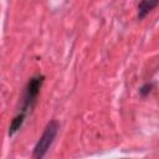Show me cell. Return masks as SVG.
<instances>
[{"label": "cell", "instance_id": "277c9868", "mask_svg": "<svg viewBox=\"0 0 159 159\" xmlns=\"http://www.w3.org/2000/svg\"><path fill=\"white\" fill-rule=\"evenodd\" d=\"M25 118H26V113H25V112H21V113H19V114L12 119V122H11V124H10V128H9V135H14V134L21 128V125H22Z\"/></svg>", "mask_w": 159, "mask_h": 159}, {"label": "cell", "instance_id": "6da1fadb", "mask_svg": "<svg viewBox=\"0 0 159 159\" xmlns=\"http://www.w3.org/2000/svg\"><path fill=\"white\" fill-rule=\"evenodd\" d=\"M58 129H60V125L56 120H51L46 125L42 135L40 137V139L37 140V143L34 148V153H32L34 158L41 159L46 155V153L48 152L50 147L52 145V143H53V140H55V138L58 133Z\"/></svg>", "mask_w": 159, "mask_h": 159}, {"label": "cell", "instance_id": "3957f363", "mask_svg": "<svg viewBox=\"0 0 159 159\" xmlns=\"http://www.w3.org/2000/svg\"><path fill=\"white\" fill-rule=\"evenodd\" d=\"M159 4V0H140L138 5V19H144Z\"/></svg>", "mask_w": 159, "mask_h": 159}, {"label": "cell", "instance_id": "5b68a950", "mask_svg": "<svg viewBox=\"0 0 159 159\" xmlns=\"http://www.w3.org/2000/svg\"><path fill=\"white\" fill-rule=\"evenodd\" d=\"M152 88H153V84H152V83H147V84H144L143 87H140L139 92H140L142 96H147V94L152 91Z\"/></svg>", "mask_w": 159, "mask_h": 159}, {"label": "cell", "instance_id": "7a4b0ae2", "mask_svg": "<svg viewBox=\"0 0 159 159\" xmlns=\"http://www.w3.org/2000/svg\"><path fill=\"white\" fill-rule=\"evenodd\" d=\"M43 76H35L32 77L27 86H26V89H25V97H24V103H22V111L21 112H27L35 103L39 93H40V89H41V86L43 83Z\"/></svg>", "mask_w": 159, "mask_h": 159}]
</instances>
